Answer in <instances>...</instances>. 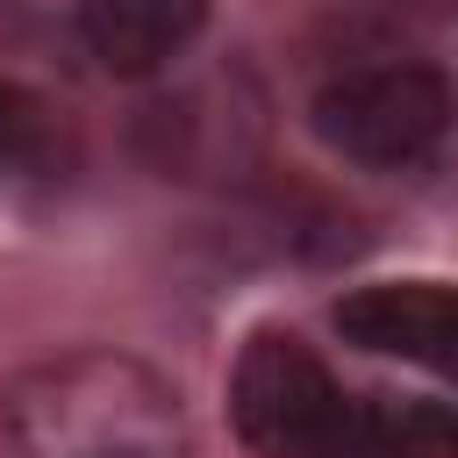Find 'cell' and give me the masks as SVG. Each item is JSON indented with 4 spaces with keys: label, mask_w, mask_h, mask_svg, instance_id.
<instances>
[{
    "label": "cell",
    "mask_w": 458,
    "mask_h": 458,
    "mask_svg": "<svg viewBox=\"0 0 458 458\" xmlns=\"http://www.w3.org/2000/svg\"><path fill=\"white\" fill-rule=\"evenodd\" d=\"M0 437L14 458H186V408L150 358L79 344L0 386Z\"/></svg>",
    "instance_id": "6da1fadb"
},
{
    "label": "cell",
    "mask_w": 458,
    "mask_h": 458,
    "mask_svg": "<svg viewBox=\"0 0 458 458\" xmlns=\"http://www.w3.org/2000/svg\"><path fill=\"white\" fill-rule=\"evenodd\" d=\"M315 136L372 172H415L444 150L451 122H458V93L437 64L415 57H386V64H351L336 72L315 107H308Z\"/></svg>",
    "instance_id": "7a4b0ae2"
},
{
    "label": "cell",
    "mask_w": 458,
    "mask_h": 458,
    "mask_svg": "<svg viewBox=\"0 0 458 458\" xmlns=\"http://www.w3.org/2000/svg\"><path fill=\"white\" fill-rule=\"evenodd\" d=\"M351 386L293 329H250L229 372V422L258 458H329Z\"/></svg>",
    "instance_id": "3957f363"
},
{
    "label": "cell",
    "mask_w": 458,
    "mask_h": 458,
    "mask_svg": "<svg viewBox=\"0 0 458 458\" xmlns=\"http://www.w3.org/2000/svg\"><path fill=\"white\" fill-rule=\"evenodd\" d=\"M336 336L458 386V286H444V279H379V286L344 293Z\"/></svg>",
    "instance_id": "277c9868"
},
{
    "label": "cell",
    "mask_w": 458,
    "mask_h": 458,
    "mask_svg": "<svg viewBox=\"0 0 458 458\" xmlns=\"http://www.w3.org/2000/svg\"><path fill=\"white\" fill-rule=\"evenodd\" d=\"M72 29L100 72L150 79L193 50V36L208 29V0H79Z\"/></svg>",
    "instance_id": "5b68a950"
},
{
    "label": "cell",
    "mask_w": 458,
    "mask_h": 458,
    "mask_svg": "<svg viewBox=\"0 0 458 458\" xmlns=\"http://www.w3.org/2000/svg\"><path fill=\"white\" fill-rule=\"evenodd\" d=\"M329 458H458V401L351 394Z\"/></svg>",
    "instance_id": "8992f818"
},
{
    "label": "cell",
    "mask_w": 458,
    "mask_h": 458,
    "mask_svg": "<svg viewBox=\"0 0 458 458\" xmlns=\"http://www.w3.org/2000/svg\"><path fill=\"white\" fill-rule=\"evenodd\" d=\"M57 150V114L21 79H0V172H43Z\"/></svg>",
    "instance_id": "52a82bcc"
},
{
    "label": "cell",
    "mask_w": 458,
    "mask_h": 458,
    "mask_svg": "<svg viewBox=\"0 0 458 458\" xmlns=\"http://www.w3.org/2000/svg\"><path fill=\"white\" fill-rule=\"evenodd\" d=\"M429 7H458V0H429Z\"/></svg>",
    "instance_id": "ba28073f"
}]
</instances>
